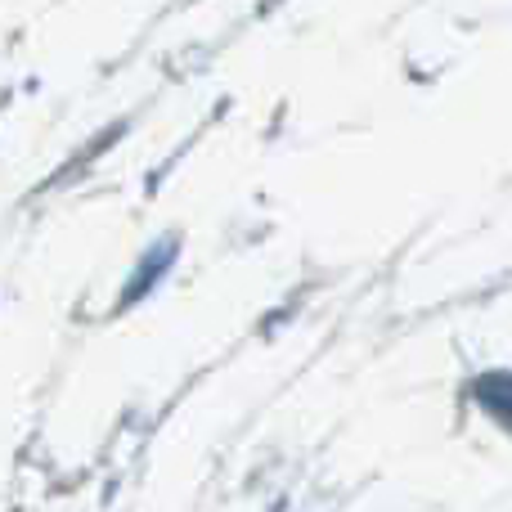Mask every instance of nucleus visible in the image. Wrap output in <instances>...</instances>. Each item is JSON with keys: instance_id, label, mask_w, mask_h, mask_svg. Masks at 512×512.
I'll return each instance as SVG.
<instances>
[]
</instances>
